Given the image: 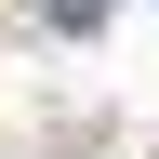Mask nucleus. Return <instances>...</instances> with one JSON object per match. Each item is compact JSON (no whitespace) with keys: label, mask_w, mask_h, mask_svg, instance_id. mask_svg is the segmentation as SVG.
I'll return each mask as SVG.
<instances>
[{"label":"nucleus","mask_w":159,"mask_h":159,"mask_svg":"<svg viewBox=\"0 0 159 159\" xmlns=\"http://www.w3.org/2000/svg\"><path fill=\"white\" fill-rule=\"evenodd\" d=\"M53 27H66V40H93V27H106V0H53Z\"/></svg>","instance_id":"1"}]
</instances>
